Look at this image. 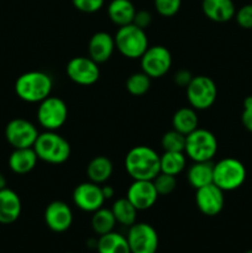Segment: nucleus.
Masks as SVG:
<instances>
[{"label": "nucleus", "mask_w": 252, "mask_h": 253, "mask_svg": "<svg viewBox=\"0 0 252 253\" xmlns=\"http://www.w3.org/2000/svg\"><path fill=\"white\" fill-rule=\"evenodd\" d=\"M125 168L133 180H153L161 173L160 156L148 146H135L126 155Z\"/></svg>", "instance_id": "1"}, {"label": "nucleus", "mask_w": 252, "mask_h": 253, "mask_svg": "<svg viewBox=\"0 0 252 253\" xmlns=\"http://www.w3.org/2000/svg\"><path fill=\"white\" fill-rule=\"evenodd\" d=\"M53 82L47 73L30 71L21 74L15 82V93L26 103H41L51 95Z\"/></svg>", "instance_id": "2"}, {"label": "nucleus", "mask_w": 252, "mask_h": 253, "mask_svg": "<svg viewBox=\"0 0 252 253\" xmlns=\"http://www.w3.org/2000/svg\"><path fill=\"white\" fill-rule=\"evenodd\" d=\"M39 160L49 165H62L71 157V145L56 131H44L40 133L34 145Z\"/></svg>", "instance_id": "3"}, {"label": "nucleus", "mask_w": 252, "mask_h": 253, "mask_svg": "<svg viewBox=\"0 0 252 253\" xmlns=\"http://www.w3.org/2000/svg\"><path fill=\"white\" fill-rule=\"evenodd\" d=\"M114 40H115L116 49L124 57L130 59L141 58L146 49L150 47L146 31L136 26L135 24L119 27Z\"/></svg>", "instance_id": "4"}, {"label": "nucleus", "mask_w": 252, "mask_h": 253, "mask_svg": "<svg viewBox=\"0 0 252 253\" xmlns=\"http://www.w3.org/2000/svg\"><path fill=\"white\" fill-rule=\"evenodd\" d=\"M246 167L236 158H222L214 165L212 183L222 192H231L241 187L246 180Z\"/></svg>", "instance_id": "5"}, {"label": "nucleus", "mask_w": 252, "mask_h": 253, "mask_svg": "<svg viewBox=\"0 0 252 253\" xmlns=\"http://www.w3.org/2000/svg\"><path fill=\"white\" fill-rule=\"evenodd\" d=\"M217 152L216 136L209 130L199 128L185 136V156L193 162H209Z\"/></svg>", "instance_id": "6"}, {"label": "nucleus", "mask_w": 252, "mask_h": 253, "mask_svg": "<svg viewBox=\"0 0 252 253\" xmlns=\"http://www.w3.org/2000/svg\"><path fill=\"white\" fill-rule=\"evenodd\" d=\"M185 91L188 103L195 110H207L211 108L217 98L216 83L208 76L193 77Z\"/></svg>", "instance_id": "7"}, {"label": "nucleus", "mask_w": 252, "mask_h": 253, "mask_svg": "<svg viewBox=\"0 0 252 253\" xmlns=\"http://www.w3.org/2000/svg\"><path fill=\"white\" fill-rule=\"evenodd\" d=\"M68 119V108L64 100L57 96L46 98L37 109V121L46 131H57Z\"/></svg>", "instance_id": "8"}, {"label": "nucleus", "mask_w": 252, "mask_h": 253, "mask_svg": "<svg viewBox=\"0 0 252 253\" xmlns=\"http://www.w3.org/2000/svg\"><path fill=\"white\" fill-rule=\"evenodd\" d=\"M141 71L151 79L161 78L169 72L172 67V54L169 49L161 44L151 46L140 58Z\"/></svg>", "instance_id": "9"}, {"label": "nucleus", "mask_w": 252, "mask_h": 253, "mask_svg": "<svg viewBox=\"0 0 252 253\" xmlns=\"http://www.w3.org/2000/svg\"><path fill=\"white\" fill-rule=\"evenodd\" d=\"M126 240L131 253H156L160 244L155 227L146 222H135L130 226Z\"/></svg>", "instance_id": "10"}, {"label": "nucleus", "mask_w": 252, "mask_h": 253, "mask_svg": "<svg viewBox=\"0 0 252 253\" xmlns=\"http://www.w3.org/2000/svg\"><path fill=\"white\" fill-rule=\"evenodd\" d=\"M66 72L72 82L84 86L93 85L99 81V77H100L98 63L93 61L90 57L78 56L69 59Z\"/></svg>", "instance_id": "11"}, {"label": "nucleus", "mask_w": 252, "mask_h": 253, "mask_svg": "<svg viewBox=\"0 0 252 253\" xmlns=\"http://www.w3.org/2000/svg\"><path fill=\"white\" fill-rule=\"evenodd\" d=\"M39 135L36 126L25 119H14L5 127V137L14 148L34 147Z\"/></svg>", "instance_id": "12"}, {"label": "nucleus", "mask_w": 252, "mask_h": 253, "mask_svg": "<svg viewBox=\"0 0 252 253\" xmlns=\"http://www.w3.org/2000/svg\"><path fill=\"white\" fill-rule=\"evenodd\" d=\"M73 203L83 211L94 212L103 208L105 198H104L101 187L93 182H84L77 185L73 190Z\"/></svg>", "instance_id": "13"}, {"label": "nucleus", "mask_w": 252, "mask_h": 253, "mask_svg": "<svg viewBox=\"0 0 252 253\" xmlns=\"http://www.w3.org/2000/svg\"><path fill=\"white\" fill-rule=\"evenodd\" d=\"M195 203L202 214L207 216H216L222 211L225 205L224 192L211 183L197 189Z\"/></svg>", "instance_id": "14"}, {"label": "nucleus", "mask_w": 252, "mask_h": 253, "mask_svg": "<svg viewBox=\"0 0 252 253\" xmlns=\"http://www.w3.org/2000/svg\"><path fill=\"white\" fill-rule=\"evenodd\" d=\"M158 197L160 195L152 180H133L126 193V198L137 211L151 209L156 204Z\"/></svg>", "instance_id": "15"}, {"label": "nucleus", "mask_w": 252, "mask_h": 253, "mask_svg": "<svg viewBox=\"0 0 252 253\" xmlns=\"http://www.w3.org/2000/svg\"><path fill=\"white\" fill-rule=\"evenodd\" d=\"M44 222L53 232H64L72 226L73 212L68 204L61 200H54L44 210Z\"/></svg>", "instance_id": "16"}, {"label": "nucleus", "mask_w": 252, "mask_h": 253, "mask_svg": "<svg viewBox=\"0 0 252 253\" xmlns=\"http://www.w3.org/2000/svg\"><path fill=\"white\" fill-rule=\"evenodd\" d=\"M115 40L110 34L104 31L95 32L90 37L88 43L89 57L96 63H104L109 61L113 56L114 49H115Z\"/></svg>", "instance_id": "17"}, {"label": "nucleus", "mask_w": 252, "mask_h": 253, "mask_svg": "<svg viewBox=\"0 0 252 253\" xmlns=\"http://www.w3.org/2000/svg\"><path fill=\"white\" fill-rule=\"evenodd\" d=\"M20 197L9 188L0 190V224L9 225L16 221L21 215Z\"/></svg>", "instance_id": "18"}, {"label": "nucleus", "mask_w": 252, "mask_h": 253, "mask_svg": "<svg viewBox=\"0 0 252 253\" xmlns=\"http://www.w3.org/2000/svg\"><path fill=\"white\" fill-rule=\"evenodd\" d=\"M202 10L214 22H227L235 17L236 7L232 0H203Z\"/></svg>", "instance_id": "19"}, {"label": "nucleus", "mask_w": 252, "mask_h": 253, "mask_svg": "<svg viewBox=\"0 0 252 253\" xmlns=\"http://www.w3.org/2000/svg\"><path fill=\"white\" fill-rule=\"evenodd\" d=\"M37 161L39 157L34 147L14 148L9 157V167L16 174H26L36 167Z\"/></svg>", "instance_id": "20"}, {"label": "nucleus", "mask_w": 252, "mask_h": 253, "mask_svg": "<svg viewBox=\"0 0 252 253\" xmlns=\"http://www.w3.org/2000/svg\"><path fill=\"white\" fill-rule=\"evenodd\" d=\"M136 11L131 0H111L108 6L109 17L119 27L132 24Z\"/></svg>", "instance_id": "21"}, {"label": "nucleus", "mask_w": 252, "mask_h": 253, "mask_svg": "<svg viewBox=\"0 0 252 253\" xmlns=\"http://www.w3.org/2000/svg\"><path fill=\"white\" fill-rule=\"evenodd\" d=\"M214 174V163L209 162H194L187 172V178L189 184L194 189L205 187L212 183Z\"/></svg>", "instance_id": "22"}, {"label": "nucleus", "mask_w": 252, "mask_h": 253, "mask_svg": "<svg viewBox=\"0 0 252 253\" xmlns=\"http://www.w3.org/2000/svg\"><path fill=\"white\" fill-rule=\"evenodd\" d=\"M113 170V163L105 156H96L86 166V175L89 180L96 184H103L110 179Z\"/></svg>", "instance_id": "23"}, {"label": "nucleus", "mask_w": 252, "mask_h": 253, "mask_svg": "<svg viewBox=\"0 0 252 253\" xmlns=\"http://www.w3.org/2000/svg\"><path fill=\"white\" fill-rule=\"evenodd\" d=\"M199 119H198L197 111L193 108H180L173 114L172 126L173 130L183 133L184 136L189 135L198 128Z\"/></svg>", "instance_id": "24"}, {"label": "nucleus", "mask_w": 252, "mask_h": 253, "mask_svg": "<svg viewBox=\"0 0 252 253\" xmlns=\"http://www.w3.org/2000/svg\"><path fill=\"white\" fill-rule=\"evenodd\" d=\"M96 250L98 253H131L126 237L114 231L99 237Z\"/></svg>", "instance_id": "25"}, {"label": "nucleus", "mask_w": 252, "mask_h": 253, "mask_svg": "<svg viewBox=\"0 0 252 253\" xmlns=\"http://www.w3.org/2000/svg\"><path fill=\"white\" fill-rule=\"evenodd\" d=\"M111 211L115 216L116 222H119L120 225L130 227L136 222L137 209L128 202L127 198H120V199L115 200L111 207Z\"/></svg>", "instance_id": "26"}, {"label": "nucleus", "mask_w": 252, "mask_h": 253, "mask_svg": "<svg viewBox=\"0 0 252 253\" xmlns=\"http://www.w3.org/2000/svg\"><path fill=\"white\" fill-rule=\"evenodd\" d=\"M116 219L111 209L100 208V209L93 212V216H91V229L99 236H103V235L114 231Z\"/></svg>", "instance_id": "27"}, {"label": "nucleus", "mask_w": 252, "mask_h": 253, "mask_svg": "<svg viewBox=\"0 0 252 253\" xmlns=\"http://www.w3.org/2000/svg\"><path fill=\"white\" fill-rule=\"evenodd\" d=\"M161 172L170 175H178L184 170L187 158L184 152H163L160 156Z\"/></svg>", "instance_id": "28"}, {"label": "nucleus", "mask_w": 252, "mask_h": 253, "mask_svg": "<svg viewBox=\"0 0 252 253\" xmlns=\"http://www.w3.org/2000/svg\"><path fill=\"white\" fill-rule=\"evenodd\" d=\"M126 90L133 96H142L150 90L151 88V78L146 73L136 72L132 73L126 79Z\"/></svg>", "instance_id": "29"}, {"label": "nucleus", "mask_w": 252, "mask_h": 253, "mask_svg": "<svg viewBox=\"0 0 252 253\" xmlns=\"http://www.w3.org/2000/svg\"><path fill=\"white\" fill-rule=\"evenodd\" d=\"M161 145L165 152H184L185 136L175 130L167 131L162 136Z\"/></svg>", "instance_id": "30"}, {"label": "nucleus", "mask_w": 252, "mask_h": 253, "mask_svg": "<svg viewBox=\"0 0 252 253\" xmlns=\"http://www.w3.org/2000/svg\"><path fill=\"white\" fill-rule=\"evenodd\" d=\"M155 184L156 190H157L158 195H168L175 189L177 187V179L175 175L167 174V173L161 172L155 179L152 180Z\"/></svg>", "instance_id": "31"}, {"label": "nucleus", "mask_w": 252, "mask_h": 253, "mask_svg": "<svg viewBox=\"0 0 252 253\" xmlns=\"http://www.w3.org/2000/svg\"><path fill=\"white\" fill-rule=\"evenodd\" d=\"M182 6V0H155V7L161 16H174Z\"/></svg>", "instance_id": "32"}, {"label": "nucleus", "mask_w": 252, "mask_h": 253, "mask_svg": "<svg viewBox=\"0 0 252 253\" xmlns=\"http://www.w3.org/2000/svg\"><path fill=\"white\" fill-rule=\"evenodd\" d=\"M237 25L245 30H252V4H246L235 12Z\"/></svg>", "instance_id": "33"}, {"label": "nucleus", "mask_w": 252, "mask_h": 253, "mask_svg": "<svg viewBox=\"0 0 252 253\" xmlns=\"http://www.w3.org/2000/svg\"><path fill=\"white\" fill-rule=\"evenodd\" d=\"M105 0H72L73 6L77 10L86 14H93V12L99 11L103 7Z\"/></svg>", "instance_id": "34"}, {"label": "nucleus", "mask_w": 252, "mask_h": 253, "mask_svg": "<svg viewBox=\"0 0 252 253\" xmlns=\"http://www.w3.org/2000/svg\"><path fill=\"white\" fill-rule=\"evenodd\" d=\"M241 121L245 128L252 133V95H249L244 100V111H242Z\"/></svg>", "instance_id": "35"}, {"label": "nucleus", "mask_w": 252, "mask_h": 253, "mask_svg": "<svg viewBox=\"0 0 252 253\" xmlns=\"http://www.w3.org/2000/svg\"><path fill=\"white\" fill-rule=\"evenodd\" d=\"M151 22H152V15H151L150 11H147V10H138V11H136L132 24H135L140 29L146 30L150 26Z\"/></svg>", "instance_id": "36"}, {"label": "nucleus", "mask_w": 252, "mask_h": 253, "mask_svg": "<svg viewBox=\"0 0 252 253\" xmlns=\"http://www.w3.org/2000/svg\"><path fill=\"white\" fill-rule=\"evenodd\" d=\"M192 79H193L192 73H190L189 71H187V69H180V71H178L174 76L175 84L182 86V88H187L188 84L192 82Z\"/></svg>", "instance_id": "37"}, {"label": "nucleus", "mask_w": 252, "mask_h": 253, "mask_svg": "<svg viewBox=\"0 0 252 253\" xmlns=\"http://www.w3.org/2000/svg\"><path fill=\"white\" fill-rule=\"evenodd\" d=\"M101 190H103V194L105 199H110L114 195V193H115V190H114V188L111 185H104V187H101Z\"/></svg>", "instance_id": "38"}, {"label": "nucleus", "mask_w": 252, "mask_h": 253, "mask_svg": "<svg viewBox=\"0 0 252 253\" xmlns=\"http://www.w3.org/2000/svg\"><path fill=\"white\" fill-rule=\"evenodd\" d=\"M4 188H6V179H5L4 175L0 173V190L4 189Z\"/></svg>", "instance_id": "39"}, {"label": "nucleus", "mask_w": 252, "mask_h": 253, "mask_svg": "<svg viewBox=\"0 0 252 253\" xmlns=\"http://www.w3.org/2000/svg\"><path fill=\"white\" fill-rule=\"evenodd\" d=\"M246 253H252V250H250V251H247Z\"/></svg>", "instance_id": "40"}, {"label": "nucleus", "mask_w": 252, "mask_h": 253, "mask_svg": "<svg viewBox=\"0 0 252 253\" xmlns=\"http://www.w3.org/2000/svg\"><path fill=\"white\" fill-rule=\"evenodd\" d=\"M68 253H73V252H68Z\"/></svg>", "instance_id": "41"}]
</instances>
